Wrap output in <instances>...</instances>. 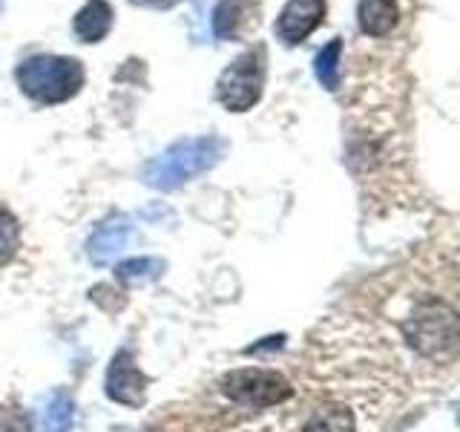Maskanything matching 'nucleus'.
<instances>
[{
    "instance_id": "6e6552de",
    "label": "nucleus",
    "mask_w": 460,
    "mask_h": 432,
    "mask_svg": "<svg viewBox=\"0 0 460 432\" xmlns=\"http://www.w3.org/2000/svg\"><path fill=\"white\" fill-rule=\"evenodd\" d=\"M133 230H136V225L129 216L107 220L90 239H86V256H90V263H95V266L112 263V259L129 245V239H133Z\"/></svg>"
},
{
    "instance_id": "a211bd4d",
    "label": "nucleus",
    "mask_w": 460,
    "mask_h": 432,
    "mask_svg": "<svg viewBox=\"0 0 460 432\" xmlns=\"http://www.w3.org/2000/svg\"><path fill=\"white\" fill-rule=\"evenodd\" d=\"M4 9H6V0H0V14H4Z\"/></svg>"
},
{
    "instance_id": "423d86ee",
    "label": "nucleus",
    "mask_w": 460,
    "mask_h": 432,
    "mask_svg": "<svg viewBox=\"0 0 460 432\" xmlns=\"http://www.w3.org/2000/svg\"><path fill=\"white\" fill-rule=\"evenodd\" d=\"M107 398L121 407L138 410L147 398V378L136 364L133 349H119L107 369Z\"/></svg>"
},
{
    "instance_id": "f8f14e48",
    "label": "nucleus",
    "mask_w": 460,
    "mask_h": 432,
    "mask_svg": "<svg viewBox=\"0 0 460 432\" xmlns=\"http://www.w3.org/2000/svg\"><path fill=\"white\" fill-rule=\"evenodd\" d=\"M72 424H75V400L64 389H55L40 407V432H72Z\"/></svg>"
},
{
    "instance_id": "1a4fd4ad",
    "label": "nucleus",
    "mask_w": 460,
    "mask_h": 432,
    "mask_svg": "<svg viewBox=\"0 0 460 432\" xmlns=\"http://www.w3.org/2000/svg\"><path fill=\"white\" fill-rule=\"evenodd\" d=\"M253 0H219L213 9V35L219 40H236L256 26Z\"/></svg>"
},
{
    "instance_id": "dca6fc26",
    "label": "nucleus",
    "mask_w": 460,
    "mask_h": 432,
    "mask_svg": "<svg viewBox=\"0 0 460 432\" xmlns=\"http://www.w3.org/2000/svg\"><path fill=\"white\" fill-rule=\"evenodd\" d=\"M18 248H21V225L14 220V213L0 208V268L12 263Z\"/></svg>"
},
{
    "instance_id": "ddd939ff",
    "label": "nucleus",
    "mask_w": 460,
    "mask_h": 432,
    "mask_svg": "<svg viewBox=\"0 0 460 432\" xmlns=\"http://www.w3.org/2000/svg\"><path fill=\"white\" fill-rule=\"evenodd\" d=\"M340 61H342V38H331L314 58V72L328 93L340 90Z\"/></svg>"
},
{
    "instance_id": "f3484780",
    "label": "nucleus",
    "mask_w": 460,
    "mask_h": 432,
    "mask_svg": "<svg viewBox=\"0 0 460 432\" xmlns=\"http://www.w3.org/2000/svg\"><path fill=\"white\" fill-rule=\"evenodd\" d=\"M129 4H136V6H147V9H172L176 4H181V0H129Z\"/></svg>"
},
{
    "instance_id": "2eb2a0df",
    "label": "nucleus",
    "mask_w": 460,
    "mask_h": 432,
    "mask_svg": "<svg viewBox=\"0 0 460 432\" xmlns=\"http://www.w3.org/2000/svg\"><path fill=\"white\" fill-rule=\"evenodd\" d=\"M302 432H357V429H354L351 410L337 407V403H325V407L314 410Z\"/></svg>"
},
{
    "instance_id": "20e7f679",
    "label": "nucleus",
    "mask_w": 460,
    "mask_h": 432,
    "mask_svg": "<svg viewBox=\"0 0 460 432\" xmlns=\"http://www.w3.org/2000/svg\"><path fill=\"white\" fill-rule=\"evenodd\" d=\"M265 93V50H244L216 81V98L230 112H248Z\"/></svg>"
},
{
    "instance_id": "f03ea898",
    "label": "nucleus",
    "mask_w": 460,
    "mask_h": 432,
    "mask_svg": "<svg viewBox=\"0 0 460 432\" xmlns=\"http://www.w3.org/2000/svg\"><path fill=\"white\" fill-rule=\"evenodd\" d=\"M84 64L78 58L66 55H32L14 69V81H18L21 93L38 104H64V101L75 98L84 86Z\"/></svg>"
},
{
    "instance_id": "4468645a",
    "label": "nucleus",
    "mask_w": 460,
    "mask_h": 432,
    "mask_svg": "<svg viewBox=\"0 0 460 432\" xmlns=\"http://www.w3.org/2000/svg\"><path fill=\"white\" fill-rule=\"evenodd\" d=\"M164 274V259L155 256H138V259H124L115 266V280L124 285H144L153 283Z\"/></svg>"
},
{
    "instance_id": "f257e3e1",
    "label": "nucleus",
    "mask_w": 460,
    "mask_h": 432,
    "mask_svg": "<svg viewBox=\"0 0 460 432\" xmlns=\"http://www.w3.org/2000/svg\"><path fill=\"white\" fill-rule=\"evenodd\" d=\"M222 156L225 141L219 136L179 139L141 167V182L153 191H176L201 173L213 170L222 162Z\"/></svg>"
},
{
    "instance_id": "9d476101",
    "label": "nucleus",
    "mask_w": 460,
    "mask_h": 432,
    "mask_svg": "<svg viewBox=\"0 0 460 432\" xmlns=\"http://www.w3.org/2000/svg\"><path fill=\"white\" fill-rule=\"evenodd\" d=\"M115 23V9L107 4V0H86V4L75 12V21H72V29L81 43H101Z\"/></svg>"
},
{
    "instance_id": "9b49d317",
    "label": "nucleus",
    "mask_w": 460,
    "mask_h": 432,
    "mask_svg": "<svg viewBox=\"0 0 460 432\" xmlns=\"http://www.w3.org/2000/svg\"><path fill=\"white\" fill-rule=\"evenodd\" d=\"M400 9L397 0H359L357 4V23L359 32L368 38H385L397 29Z\"/></svg>"
},
{
    "instance_id": "39448f33",
    "label": "nucleus",
    "mask_w": 460,
    "mask_h": 432,
    "mask_svg": "<svg viewBox=\"0 0 460 432\" xmlns=\"http://www.w3.org/2000/svg\"><path fill=\"white\" fill-rule=\"evenodd\" d=\"M222 392L242 407L265 410L288 400L294 395V389L273 369H236L222 378Z\"/></svg>"
},
{
    "instance_id": "7ed1b4c3",
    "label": "nucleus",
    "mask_w": 460,
    "mask_h": 432,
    "mask_svg": "<svg viewBox=\"0 0 460 432\" xmlns=\"http://www.w3.org/2000/svg\"><path fill=\"white\" fill-rule=\"evenodd\" d=\"M409 343L426 357L452 360L457 352V314L446 302H423L402 323Z\"/></svg>"
},
{
    "instance_id": "0eeeda50",
    "label": "nucleus",
    "mask_w": 460,
    "mask_h": 432,
    "mask_svg": "<svg viewBox=\"0 0 460 432\" xmlns=\"http://www.w3.org/2000/svg\"><path fill=\"white\" fill-rule=\"evenodd\" d=\"M325 0H288L277 18V26H273V35L285 47H296V43L308 40L320 29V23L325 21Z\"/></svg>"
}]
</instances>
